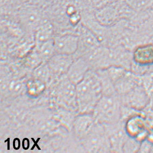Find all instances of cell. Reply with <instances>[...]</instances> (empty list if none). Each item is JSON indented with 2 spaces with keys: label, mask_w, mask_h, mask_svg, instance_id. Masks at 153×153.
I'll use <instances>...</instances> for the list:
<instances>
[{
  "label": "cell",
  "mask_w": 153,
  "mask_h": 153,
  "mask_svg": "<svg viewBox=\"0 0 153 153\" xmlns=\"http://www.w3.org/2000/svg\"><path fill=\"white\" fill-rule=\"evenodd\" d=\"M132 59L140 67L153 65V44L139 45L134 50Z\"/></svg>",
  "instance_id": "13"
},
{
  "label": "cell",
  "mask_w": 153,
  "mask_h": 153,
  "mask_svg": "<svg viewBox=\"0 0 153 153\" xmlns=\"http://www.w3.org/2000/svg\"><path fill=\"white\" fill-rule=\"evenodd\" d=\"M53 27L48 21H43L37 27L35 31V45L53 39Z\"/></svg>",
  "instance_id": "15"
},
{
  "label": "cell",
  "mask_w": 153,
  "mask_h": 153,
  "mask_svg": "<svg viewBox=\"0 0 153 153\" xmlns=\"http://www.w3.org/2000/svg\"><path fill=\"white\" fill-rule=\"evenodd\" d=\"M120 97L122 105L135 111L145 108L149 102V98L145 89L139 85L127 93Z\"/></svg>",
  "instance_id": "6"
},
{
  "label": "cell",
  "mask_w": 153,
  "mask_h": 153,
  "mask_svg": "<svg viewBox=\"0 0 153 153\" xmlns=\"http://www.w3.org/2000/svg\"><path fill=\"white\" fill-rule=\"evenodd\" d=\"M138 85V79L128 71L114 83L115 91L120 96L127 93Z\"/></svg>",
  "instance_id": "14"
},
{
  "label": "cell",
  "mask_w": 153,
  "mask_h": 153,
  "mask_svg": "<svg viewBox=\"0 0 153 153\" xmlns=\"http://www.w3.org/2000/svg\"><path fill=\"white\" fill-rule=\"evenodd\" d=\"M84 149L89 153L111 152V146L105 126L97 123L91 131L79 140Z\"/></svg>",
  "instance_id": "4"
},
{
  "label": "cell",
  "mask_w": 153,
  "mask_h": 153,
  "mask_svg": "<svg viewBox=\"0 0 153 153\" xmlns=\"http://www.w3.org/2000/svg\"><path fill=\"white\" fill-rule=\"evenodd\" d=\"M33 77L45 82L47 85L51 81L54 76L47 62H43L34 69Z\"/></svg>",
  "instance_id": "17"
},
{
  "label": "cell",
  "mask_w": 153,
  "mask_h": 153,
  "mask_svg": "<svg viewBox=\"0 0 153 153\" xmlns=\"http://www.w3.org/2000/svg\"><path fill=\"white\" fill-rule=\"evenodd\" d=\"M124 127L128 136L142 142L146 140L147 131L145 119L141 115L134 114L124 122Z\"/></svg>",
  "instance_id": "9"
},
{
  "label": "cell",
  "mask_w": 153,
  "mask_h": 153,
  "mask_svg": "<svg viewBox=\"0 0 153 153\" xmlns=\"http://www.w3.org/2000/svg\"><path fill=\"white\" fill-rule=\"evenodd\" d=\"M57 79L53 92L57 103L67 110L77 112L76 85L68 79L66 74Z\"/></svg>",
  "instance_id": "3"
},
{
  "label": "cell",
  "mask_w": 153,
  "mask_h": 153,
  "mask_svg": "<svg viewBox=\"0 0 153 153\" xmlns=\"http://www.w3.org/2000/svg\"><path fill=\"white\" fill-rule=\"evenodd\" d=\"M79 46L74 56L76 58L83 56L101 45L97 36L87 28L81 26L77 33Z\"/></svg>",
  "instance_id": "7"
},
{
  "label": "cell",
  "mask_w": 153,
  "mask_h": 153,
  "mask_svg": "<svg viewBox=\"0 0 153 153\" xmlns=\"http://www.w3.org/2000/svg\"><path fill=\"white\" fill-rule=\"evenodd\" d=\"M104 126L111 146V152H123L124 146L129 137L125 131L124 122L121 121Z\"/></svg>",
  "instance_id": "5"
},
{
  "label": "cell",
  "mask_w": 153,
  "mask_h": 153,
  "mask_svg": "<svg viewBox=\"0 0 153 153\" xmlns=\"http://www.w3.org/2000/svg\"><path fill=\"white\" fill-rule=\"evenodd\" d=\"M45 85L46 84L45 82L34 77L29 80L27 83V93L30 97H38L45 91Z\"/></svg>",
  "instance_id": "18"
},
{
  "label": "cell",
  "mask_w": 153,
  "mask_h": 153,
  "mask_svg": "<svg viewBox=\"0 0 153 153\" xmlns=\"http://www.w3.org/2000/svg\"><path fill=\"white\" fill-rule=\"evenodd\" d=\"M78 114H92L103 95L102 85L95 70L91 69L76 85Z\"/></svg>",
  "instance_id": "1"
},
{
  "label": "cell",
  "mask_w": 153,
  "mask_h": 153,
  "mask_svg": "<svg viewBox=\"0 0 153 153\" xmlns=\"http://www.w3.org/2000/svg\"><path fill=\"white\" fill-rule=\"evenodd\" d=\"M91 66L83 56L76 58L71 64L66 75L68 79L76 85L85 76L91 69Z\"/></svg>",
  "instance_id": "12"
},
{
  "label": "cell",
  "mask_w": 153,
  "mask_h": 153,
  "mask_svg": "<svg viewBox=\"0 0 153 153\" xmlns=\"http://www.w3.org/2000/svg\"><path fill=\"white\" fill-rule=\"evenodd\" d=\"M141 142H139L136 139L128 137L125 143L123 152H139Z\"/></svg>",
  "instance_id": "20"
},
{
  "label": "cell",
  "mask_w": 153,
  "mask_h": 153,
  "mask_svg": "<svg viewBox=\"0 0 153 153\" xmlns=\"http://www.w3.org/2000/svg\"><path fill=\"white\" fill-rule=\"evenodd\" d=\"M93 114H78L73 122L74 134L80 140L91 131L97 123Z\"/></svg>",
  "instance_id": "11"
},
{
  "label": "cell",
  "mask_w": 153,
  "mask_h": 153,
  "mask_svg": "<svg viewBox=\"0 0 153 153\" xmlns=\"http://www.w3.org/2000/svg\"><path fill=\"white\" fill-rule=\"evenodd\" d=\"M54 43L56 54L74 55L78 49L79 35L71 33L59 34L54 36Z\"/></svg>",
  "instance_id": "8"
},
{
  "label": "cell",
  "mask_w": 153,
  "mask_h": 153,
  "mask_svg": "<svg viewBox=\"0 0 153 153\" xmlns=\"http://www.w3.org/2000/svg\"><path fill=\"white\" fill-rule=\"evenodd\" d=\"M35 49L43 62H47L56 54L54 43V38L39 45H35Z\"/></svg>",
  "instance_id": "16"
},
{
  "label": "cell",
  "mask_w": 153,
  "mask_h": 153,
  "mask_svg": "<svg viewBox=\"0 0 153 153\" xmlns=\"http://www.w3.org/2000/svg\"><path fill=\"white\" fill-rule=\"evenodd\" d=\"M97 122L104 125L122 121V103L118 94L103 95L93 112Z\"/></svg>",
  "instance_id": "2"
},
{
  "label": "cell",
  "mask_w": 153,
  "mask_h": 153,
  "mask_svg": "<svg viewBox=\"0 0 153 153\" xmlns=\"http://www.w3.org/2000/svg\"><path fill=\"white\" fill-rule=\"evenodd\" d=\"M24 19V22L28 24L29 26H38L40 25L42 21H39L40 20L39 15L33 10H28L23 16Z\"/></svg>",
  "instance_id": "19"
},
{
  "label": "cell",
  "mask_w": 153,
  "mask_h": 153,
  "mask_svg": "<svg viewBox=\"0 0 153 153\" xmlns=\"http://www.w3.org/2000/svg\"><path fill=\"white\" fill-rule=\"evenodd\" d=\"M75 59L74 55L55 54L47 61L54 77L65 75Z\"/></svg>",
  "instance_id": "10"
},
{
  "label": "cell",
  "mask_w": 153,
  "mask_h": 153,
  "mask_svg": "<svg viewBox=\"0 0 153 153\" xmlns=\"http://www.w3.org/2000/svg\"><path fill=\"white\" fill-rule=\"evenodd\" d=\"M69 22L72 26H76L77 24H79V22L81 20V16L77 11L69 16Z\"/></svg>",
  "instance_id": "21"
}]
</instances>
